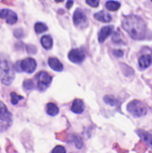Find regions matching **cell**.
<instances>
[{"mask_svg": "<svg viewBox=\"0 0 152 153\" xmlns=\"http://www.w3.org/2000/svg\"><path fill=\"white\" fill-rule=\"evenodd\" d=\"M152 64V52L149 54H142L139 58V66L142 69L149 67Z\"/></svg>", "mask_w": 152, "mask_h": 153, "instance_id": "cell-9", "label": "cell"}, {"mask_svg": "<svg viewBox=\"0 0 152 153\" xmlns=\"http://www.w3.org/2000/svg\"><path fill=\"white\" fill-rule=\"evenodd\" d=\"M112 40H113L115 43H116V44H125V43H124V40L122 39L121 34H120V32H119L118 30H117L116 32L114 33V35H113V37H112Z\"/></svg>", "mask_w": 152, "mask_h": 153, "instance_id": "cell-21", "label": "cell"}, {"mask_svg": "<svg viewBox=\"0 0 152 153\" xmlns=\"http://www.w3.org/2000/svg\"><path fill=\"white\" fill-rule=\"evenodd\" d=\"M123 28L134 39H142L146 35V24L144 21L136 15L125 17L122 22Z\"/></svg>", "mask_w": 152, "mask_h": 153, "instance_id": "cell-1", "label": "cell"}, {"mask_svg": "<svg viewBox=\"0 0 152 153\" xmlns=\"http://www.w3.org/2000/svg\"><path fill=\"white\" fill-rule=\"evenodd\" d=\"M114 30V27L113 26H106L103 27L100 31L99 32V41L103 43L112 33Z\"/></svg>", "mask_w": 152, "mask_h": 153, "instance_id": "cell-10", "label": "cell"}, {"mask_svg": "<svg viewBox=\"0 0 152 153\" xmlns=\"http://www.w3.org/2000/svg\"><path fill=\"white\" fill-rule=\"evenodd\" d=\"M127 110L130 112L133 117H141L142 116H145L147 114V107L144 103L138 100H133L127 105Z\"/></svg>", "mask_w": 152, "mask_h": 153, "instance_id": "cell-3", "label": "cell"}, {"mask_svg": "<svg viewBox=\"0 0 152 153\" xmlns=\"http://www.w3.org/2000/svg\"><path fill=\"white\" fill-rule=\"evenodd\" d=\"M40 42H41L42 47L47 50L50 49L52 48V46H53V40H52V38L49 35L43 36L41 38V39H40Z\"/></svg>", "mask_w": 152, "mask_h": 153, "instance_id": "cell-16", "label": "cell"}, {"mask_svg": "<svg viewBox=\"0 0 152 153\" xmlns=\"http://www.w3.org/2000/svg\"><path fill=\"white\" fill-rule=\"evenodd\" d=\"M94 18L98 21L103 22H109L112 20V17L109 13L104 12V11H100L97 13L94 14Z\"/></svg>", "mask_w": 152, "mask_h": 153, "instance_id": "cell-14", "label": "cell"}, {"mask_svg": "<svg viewBox=\"0 0 152 153\" xmlns=\"http://www.w3.org/2000/svg\"><path fill=\"white\" fill-rule=\"evenodd\" d=\"M120 3L116 1H108L106 3V7L109 11H116L120 8Z\"/></svg>", "mask_w": 152, "mask_h": 153, "instance_id": "cell-18", "label": "cell"}, {"mask_svg": "<svg viewBox=\"0 0 152 153\" xmlns=\"http://www.w3.org/2000/svg\"><path fill=\"white\" fill-rule=\"evenodd\" d=\"M68 58L71 62L75 64L82 63L85 58V54L82 49L79 48H73L68 53Z\"/></svg>", "mask_w": 152, "mask_h": 153, "instance_id": "cell-7", "label": "cell"}, {"mask_svg": "<svg viewBox=\"0 0 152 153\" xmlns=\"http://www.w3.org/2000/svg\"><path fill=\"white\" fill-rule=\"evenodd\" d=\"M71 110L75 113V114H81L83 112L84 110V104L82 102V100H79V99H76L73 100V104H72V107H71Z\"/></svg>", "mask_w": 152, "mask_h": 153, "instance_id": "cell-12", "label": "cell"}, {"mask_svg": "<svg viewBox=\"0 0 152 153\" xmlns=\"http://www.w3.org/2000/svg\"><path fill=\"white\" fill-rule=\"evenodd\" d=\"M46 110H47V113L49 116H56L59 112L58 108L54 103H47V107H46Z\"/></svg>", "mask_w": 152, "mask_h": 153, "instance_id": "cell-17", "label": "cell"}, {"mask_svg": "<svg viewBox=\"0 0 152 153\" xmlns=\"http://www.w3.org/2000/svg\"><path fill=\"white\" fill-rule=\"evenodd\" d=\"M13 2V0H2V3H4V4H12Z\"/></svg>", "mask_w": 152, "mask_h": 153, "instance_id": "cell-29", "label": "cell"}, {"mask_svg": "<svg viewBox=\"0 0 152 153\" xmlns=\"http://www.w3.org/2000/svg\"><path fill=\"white\" fill-rule=\"evenodd\" d=\"M11 117H12L11 113L8 111L5 105L2 101H0V119L4 122H10Z\"/></svg>", "mask_w": 152, "mask_h": 153, "instance_id": "cell-11", "label": "cell"}, {"mask_svg": "<svg viewBox=\"0 0 152 153\" xmlns=\"http://www.w3.org/2000/svg\"><path fill=\"white\" fill-rule=\"evenodd\" d=\"M55 1H56V3H61V2H63L64 0H55Z\"/></svg>", "mask_w": 152, "mask_h": 153, "instance_id": "cell-30", "label": "cell"}, {"mask_svg": "<svg viewBox=\"0 0 152 153\" xmlns=\"http://www.w3.org/2000/svg\"><path fill=\"white\" fill-rule=\"evenodd\" d=\"M51 153H66V152H65V149L63 146L58 145V146H56V147H55V148H54V150L52 151V152Z\"/></svg>", "mask_w": 152, "mask_h": 153, "instance_id": "cell-26", "label": "cell"}, {"mask_svg": "<svg viewBox=\"0 0 152 153\" xmlns=\"http://www.w3.org/2000/svg\"><path fill=\"white\" fill-rule=\"evenodd\" d=\"M73 0H68L67 3H66V7H67V9H70V8L73 6Z\"/></svg>", "mask_w": 152, "mask_h": 153, "instance_id": "cell-28", "label": "cell"}, {"mask_svg": "<svg viewBox=\"0 0 152 153\" xmlns=\"http://www.w3.org/2000/svg\"><path fill=\"white\" fill-rule=\"evenodd\" d=\"M86 3L91 7H98L99 4V0H86Z\"/></svg>", "mask_w": 152, "mask_h": 153, "instance_id": "cell-25", "label": "cell"}, {"mask_svg": "<svg viewBox=\"0 0 152 153\" xmlns=\"http://www.w3.org/2000/svg\"><path fill=\"white\" fill-rule=\"evenodd\" d=\"M48 65L54 71H56V72H62L64 69V66L61 64V62L56 57L48 58Z\"/></svg>", "mask_w": 152, "mask_h": 153, "instance_id": "cell-13", "label": "cell"}, {"mask_svg": "<svg viewBox=\"0 0 152 153\" xmlns=\"http://www.w3.org/2000/svg\"><path fill=\"white\" fill-rule=\"evenodd\" d=\"M137 133H138L139 136H140L147 144H149V146L152 149V134L147 133V132H145V131H143V130H138Z\"/></svg>", "mask_w": 152, "mask_h": 153, "instance_id": "cell-15", "label": "cell"}, {"mask_svg": "<svg viewBox=\"0 0 152 153\" xmlns=\"http://www.w3.org/2000/svg\"><path fill=\"white\" fill-rule=\"evenodd\" d=\"M73 20V23L76 26H79V27H82V28L85 27L88 24L87 17L81 9H76L74 11Z\"/></svg>", "mask_w": 152, "mask_h": 153, "instance_id": "cell-6", "label": "cell"}, {"mask_svg": "<svg viewBox=\"0 0 152 153\" xmlns=\"http://www.w3.org/2000/svg\"><path fill=\"white\" fill-rule=\"evenodd\" d=\"M0 79L4 85H10L14 79V70L12 63L4 56H0Z\"/></svg>", "mask_w": 152, "mask_h": 153, "instance_id": "cell-2", "label": "cell"}, {"mask_svg": "<svg viewBox=\"0 0 152 153\" xmlns=\"http://www.w3.org/2000/svg\"><path fill=\"white\" fill-rule=\"evenodd\" d=\"M151 1H152V0H151Z\"/></svg>", "mask_w": 152, "mask_h": 153, "instance_id": "cell-31", "label": "cell"}, {"mask_svg": "<svg viewBox=\"0 0 152 153\" xmlns=\"http://www.w3.org/2000/svg\"><path fill=\"white\" fill-rule=\"evenodd\" d=\"M19 65H20V69L28 74L33 73L37 67L36 61L31 57H27V58L23 59L22 61L19 62Z\"/></svg>", "mask_w": 152, "mask_h": 153, "instance_id": "cell-5", "label": "cell"}, {"mask_svg": "<svg viewBox=\"0 0 152 153\" xmlns=\"http://www.w3.org/2000/svg\"><path fill=\"white\" fill-rule=\"evenodd\" d=\"M35 84L33 83V81L32 80H25L24 82H23V87L25 90L27 91H30V90H33L34 89V86Z\"/></svg>", "mask_w": 152, "mask_h": 153, "instance_id": "cell-23", "label": "cell"}, {"mask_svg": "<svg viewBox=\"0 0 152 153\" xmlns=\"http://www.w3.org/2000/svg\"><path fill=\"white\" fill-rule=\"evenodd\" d=\"M0 18L5 19L8 24H14L17 22V15L14 12L7 9H3L0 11Z\"/></svg>", "mask_w": 152, "mask_h": 153, "instance_id": "cell-8", "label": "cell"}, {"mask_svg": "<svg viewBox=\"0 0 152 153\" xmlns=\"http://www.w3.org/2000/svg\"><path fill=\"white\" fill-rule=\"evenodd\" d=\"M104 100H105V102H107L108 104H109L111 106H115L116 103V99L114 97H112V96H106L104 98Z\"/></svg>", "mask_w": 152, "mask_h": 153, "instance_id": "cell-24", "label": "cell"}, {"mask_svg": "<svg viewBox=\"0 0 152 153\" xmlns=\"http://www.w3.org/2000/svg\"><path fill=\"white\" fill-rule=\"evenodd\" d=\"M47 30V27L44 23H42V22H37V23L35 24V31H36L38 34L42 33V32L46 31Z\"/></svg>", "mask_w": 152, "mask_h": 153, "instance_id": "cell-19", "label": "cell"}, {"mask_svg": "<svg viewBox=\"0 0 152 153\" xmlns=\"http://www.w3.org/2000/svg\"><path fill=\"white\" fill-rule=\"evenodd\" d=\"M21 100H23L22 96H20V95H18L17 93H15L13 91L11 92V102H12L13 105H16L18 103V101Z\"/></svg>", "mask_w": 152, "mask_h": 153, "instance_id": "cell-20", "label": "cell"}, {"mask_svg": "<svg viewBox=\"0 0 152 153\" xmlns=\"http://www.w3.org/2000/svg\"><path fill=\"white\" fill-rule=\"evenodd\" d=\"M35 78L37 81V87L39 91L46 90L52 82V77L50 76V74L44 71L39 72Z\"/></svg>", "mask_w": 152, "mask_h": 153, "instance_id": "cell-4", "label": "cell"}, {"mask_svg": "<svg viewBox=\"0 0 152 153\" xmlns=\"http://www.w3.org/2000/svg\"><path fill=\"white\" fill-rule=\"evenodd\" d=\"M70 137L72 138V141L74 143V144L76 145V147H77L78 149H81V148L82 147L83 143H82V139H81L79 136H77V135H71Z\"/></svg>", "mask_w": 152, "mask_h": 153, "instance_id": "cell-22", "label": "cell"}, {"mask_svg": "<svg viewBox=\"0 0 152 153\" xmlns=\"http://www.w3.org/2000/svg\"><path fill=\"white\" fill-rule=\"evenodd\" d=\"M113 54H114L116 56H117V57H121V56H123V55H124V51L121 50V49H116V50L113 51Z\"/></svg>", "mask_w": 152, "mask_h": 153, "instance_id": "cell-27", "label": "cell"}]
</instances>
